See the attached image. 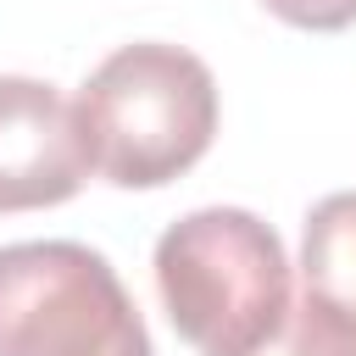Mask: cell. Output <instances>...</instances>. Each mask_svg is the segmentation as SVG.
Returning a JSON list of instances; mask_svg holds the SVG:
<instances>
[{"instance_id":"cell-1","label":"cell","mask_w":356,"mask_h":356,"mask_svg":"<svg viewBox=\"0 0 356 356\" xmlns=\"http://www.w3.org/2000/svg\"><path fill=\"white\" fill-rule=\"evenodd\" d=\"M78 128L89 161L122 189L172 184L195 167L217 134V78L211 67L161 39L111 50L78 89Z\"/></svg>"},{"instance_id":"cell-2","label":"cell","mask_w":356,"mask_h":356,"mask_svg":"<svg viewBox=\"0 0 356 356\" xmlns=\"http://www.w3.org/2000/svg\"><path fill=\"white\" fill-rule=\"evenodd\" d=\"M156 289L172 328L206 356H245L295 300L284 239L245 206L178 217L156 239Z\"/></svg>"},{"instance_id":"cell-3","label":"cell","mask_w":356,"mask_h":356,"mask_svg":"<svg viewBox=\"0 0 356 356\" xmlns=\"http://www.w3.org/2000/svg\"><path fill=\"white\" fill-rule=\"evenodd\" d=\"M0 356H156L117 267L78 239L0 245Z\"/></svg>"},{"instance_id":"cell-4","label":"cell","mask_w":356,"mask_h":356,"mask_svg":"<svg viewBox=\"0 0 356 356\" xmlns=\"http://www.w3.org/2000/svg\"><path fill=\"white\" fill-rule=\"evenodd\" d=\"M89 167L78 106L44 78L0 72V211L72 200Z\"/></svg>"},{"instance_id":"cell-5","label":"cell","mask_w":356,"mask_h":356,"mask_svg":"<svg viewBox=\"0 0 356 356\" xmlns=\"http://www.w3.org/2000/svg\"><path fill=\"white\" fill-rule=\"evenodd\" d=\"M300 278L317 300H328L345 323H356V189L323 195L306 211Z\"/></svg>"},{"instance_id":"cell-6","label":"cell","mask_w":356,"mask_h":356,"mask_svg":"<svg viewBox=\"0 0 356 356\" xmlns=\"http://www.w3.org/2000/svg\"><path fill=\"white\" fill-rule=\"evenodd\" d=\"M245 356H356V323H345L328 300L300 289L289 300L284 323L261 345H250Z\"/></svg>"},{"instance_id":"cell-7","label":"cell","mask_w":356,"mask_h":356,"mask_svg":"<svg viewBox=\"0 0 356 356\" xmlns=\"http://www.w3.org/2000/svg\"><path fill=\"white\" fill-rule=\"evenodd\" d=\"M273 17L295 22V28H345L356 22V0H261Z\"/></svg>"}]
</instances>
